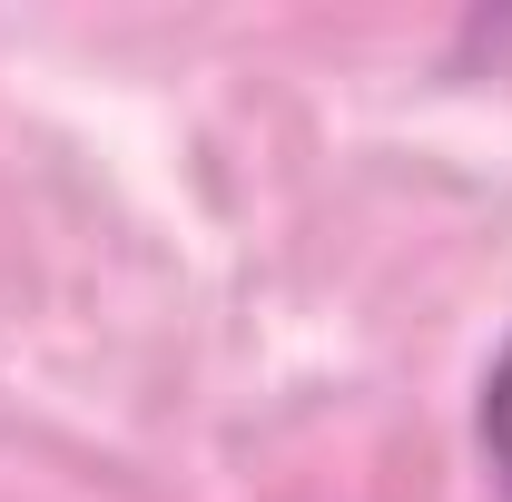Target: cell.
<instances>
[{
    "instance_id": "obj_1",
    "label": "cell",
    "mask_w": 512,
    "mask_h": 502,
    "mask_svg": "<svg viewBox=\"0 0 512 502\" xmlns=\"http://www.w3.org/2000/svg\"><path fill=\"white\" fill-rule=\"evenodd\" d=\"M483 453H493V473H503V493H512V345L493 355V375H483Z\"/></svg>"
}]
</instances>
